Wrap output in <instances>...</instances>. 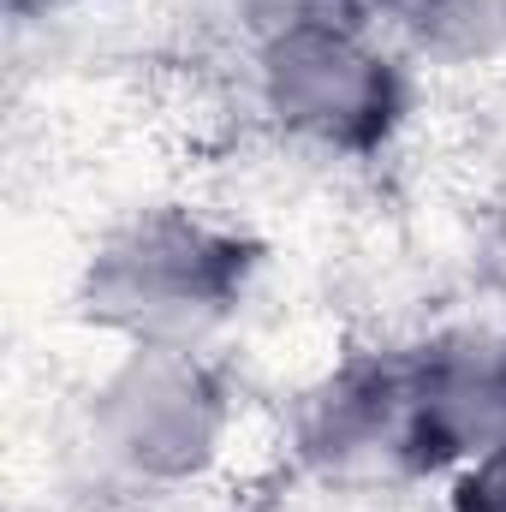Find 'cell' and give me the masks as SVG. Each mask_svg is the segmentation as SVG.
<instances>
[{
	"mask_svg": "<svg viewBox=\"0 0 506 512\" xmlns=\"http://www.w3.org/2000/svg\"><path fill=\"white\" fill-rule=\"evenodd\" d=\"M465 268L471 286L489 310L506 316V179L483 197V209L471 215V239H465Z\"/></svg>",
	"mask_w": 506,
	"mask_h": 512,
	"instance_id": "obj_7",
	"label": "cell"
},
{
	"mask_svg": "<svg viewBox=\"0 0 506 512\" xmlns=\"http://www.w3.org/2000/svg\"><path fill=\"white\" fill-rule=\"evenodd\" d=\"M268 274V239L251 221L149 197L108 215L72 268V316L108 346L221 352L251 316Z\"/></svg>",
	"mask_w": 506,
	"mask_h": 512,
	"instance_id": "obj_1",
	"label": "cell"
},
{
	"mask_svg": "<svg viewBox=\"0 0 506 512\" xmlns=\"http://www.w3.org/2000/svg\"><path fill=\"white\" fill-rule=\"evenodd\" d=\"M245 6V36L239 42H251L262 24H274L280 12H352V18H381L393 0H239Z\"/></svg>",
	"mask_w": 506,
	"mask_h": 512,
	"instance_id": "obj_8",
	"label": "cell"
},
{
	"mask_svg": "<svg viewBox=\"0 0 506 512\" xmlns=\"http://www.w3.org/2000/svg\"><path fill=\"white\" fill-rule=\"evenodd\" d=\"M423 78L506 66V0H393L376 18Z\"/></svg>",
	"mask_w": 506,
	"mask_h": 512,
	"instance_id": "obj_6",
	"label": "cell"
},
{
	"mask_svg": "<svg viewBox=\"0 0 506 512\" xmlns=\"http://www.w3.org/2000/svg\"><path fill=\"white\" fill-rule=\"evenodd\" d=\"M12 24H48V18H78V12H96L108 0H0Z\"/></svg>",
	"mask_w": 506,
	"mask_h": 512,
	"instance_id": "obj_9",
	"label": "cell"
},
{
	"mask_svg": "<svg viewBox=\"0 0 506 512\" xmlns=\"http://www.w3.org/2000/svg\"><path fill=\"white\" fill-rule=\"evenodd\" d=\"M280 465L304 495L352 512L435 501L453 459L435 435L411 340H358L316 364L280 405Z\"/></svg>",
	"mask_w": 506,
	"mask_h": 512,
	"instance_id": "obj_4",
	"label": "cell"
},
{
	"mask_svg": "<svg viewBox=\"0 0 506 512\" xmlns=\"http://www.w3.org/2000/svg\"><path fill=\"white\" fill-rule=\"evenodd\" d=\"M251 126L310 167H376L423 114V72L376 18L280 12L239 42Z\"/></svg>",
	"mask_w": 506,
	"mask_h": 512,
	"instance_id": "obj_2",
	"label": "cell"
},
{
	"mask_svg": "<svg viewBox=\"0 0 506 512\" xmlns=\"http://www.w3.org/2000/svg\"><path fill=\"white\" fill-rule=\"evenodd\" d=\"M54 512H161V507H149V501H126V495H102V489H78L66 507H54Z\"/></svg>",
	"mask_w": 506,
	"mask_h": 512,
	"instance_id": "obj_10",
	"label": "cell"
},
{
	"mask_svg": "<svg viewBox=\"0 0 506 512\" xmlns=\"http://www.w3.org/2000/svg\"><path fill=\"white\" fill-rule=\"evenodd\" d=\"M245 429V393L221 352L114 346L72 393L78 489L179 507L209 495Z\"/></svg>",
	"mask_w": 506,
	"mask_h": 512,
	"instance_id": "obj_3",
	"label": "cell"
},
{
	"mask_svg": "<svg viewBox=\"0 0 506 512\" xmlns=\"http://www.w3.org/2000/svg\"><path fill=\"white\" fill-rule=\"evenodd\" d=\"M423 399L435 417V435L459 465L501 453L506 447V316L501 310H471L447 316L423 334H411Z\"/></svg>",
	"mask_w": 506,
	"mask_h": 512,
	"instance_id": "obj_5",
	"label": "cell"
}]
</instances>
